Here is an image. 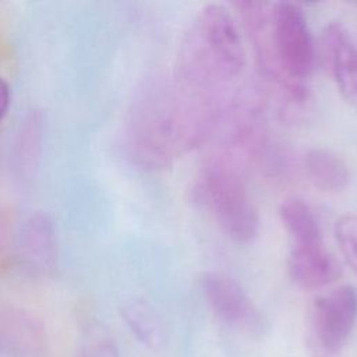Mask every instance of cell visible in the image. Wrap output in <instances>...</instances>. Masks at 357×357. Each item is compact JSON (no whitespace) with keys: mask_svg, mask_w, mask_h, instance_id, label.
<instances>
[{"mask_svg":"<svg viewBox=\"0 0 357 357\" xmlns=\"http://www.w3.org/2000/svg\"><path fill=\"white\" fill-rule=\"evenodd\" d=\"M245 64V47L234 17L222 4H208L184 33L172 82L195 107L219 120Z\"/></svg>","mask_w":357,"mask_h":357,"instance_id":"obj_1","label":"cell"},{"mask_svg":"<svg viewBox=\"0 0 357 357\" xmlns=\"http://www.w3.org/2000/svg\"><path fill=\"white\" fill-rule=\"evenodd\" d=\"M211 128L173 82L151 78L137 89L130 105L126 148L139 166L160 169L201 142Z\"/></svg>","mask_w":357,"mask_h":357,"instance_id":"obj_2","label":"cell"},{"mask_svg":"<svg viewBox=\"0 0 357 357\" xmlns=\"http://www.w3.org/2000/svg\"><path fill=\"white\" fill-rule=\"evenodd\" d=\"M280 220L289 234V276L304 290L332 284L342 275L336 258L328 250L314 209L301 198H286L279 208Z\"/></svg>","mask_w":357,"mask_h":357,"instance_id":"obj_3","label":"cell"},{"mask_svg":"<svg viewBox=\"0 0 357 357\" xmlns=\"http://www.w3.org/2000/svg\"><path fill=\"white\" fill-rule=\"evenodd\" d=\"M195 204L236 243H250L259 231L258 211L238 172L226 160H211L191 190Z\"/></svg>","mask_w":357,"mask_h":357,"instance_id":"obj_4","label":"cell"},{"mask_svg":"<svg viewBox=\"0 0 357 357\" xmlns=\"http://www.w3.org/2000/svg\"><path fill=\"white\" fill-rule=\"evenodd\" d=\"M357 322V290L343 284L311 305L305 344L311 357H339Z\"/></svg>","mask_w":357,"mask_h":357,"instance_id":"obj_5","label":"cell"},{"mask_svg":"<svg viewBox=\"0 0 357 357\" xmlns=\"http://www.w3.org/2000/svg\"><path fill=\"white\" fill-rule=\"evenodd\" d=\"M271 31L278 61L284 74L300 84L315 66V47L303 8L291 1L271 7Z\"/></svg>","mask_w":357,"mask_h":357,"instance_id":"obj_6","label":"cell"},{"mask_svg":"<svg viewBox=\"0 0 357 357\" xmlns=\"http://www.w3.org/2000/svg\"><path fill=\"white\" fill-rule=\"evenodd\" d=\"M201 289L215 315L225 324L252 336L268 331V321L245 290L222 272H205Z\"/></svg>","mask_w":357,"mask_h":357,"instance_id":"obj_7","label":"cell"},{"mask_svg":"<svg viewBox=\"0 0 357 357\" xmlns=\"http://www.w3.org/2000/svg\"><path fill=\"white\" fill-rule=\"evenodd\" d=\"M322 38L337 91L349 105L357 107V40L340 22L328 24Z\"/></svg>","mask_w":357,"mask_h":357,"instance_id":"obj_8","label":"cell"},{"mask_svg":"<svg viewBox=\"0 0 357 357\" xmlns=\"http://www.w3.org/2000/svg\"><path fill=\"white\" fill-rule=\"evenodd\" d=\"M20 252L32 268L49 271L57 259V236L52 219L46 213H33L22 225Z\"/></svg>","mask_w":357,"mask_h":357,"instance_id":"obj_9","label":"cell"},{"mask_svg":"<svg viewBox=\"0 0 357 357\" xmlns=\"http://www.w3.org/2000/svg\"><path fill=\"white\" fill-rule=\"evenodd\" d=\"M303 165L308 180L322 191L337 192L349 184L350 173L346 162L331 149L312 148L307 151Z\"/></svg>","mask_w":357,"mask_h":357,"instance_id":"obj_10","label":"cell"},{"mask_svg":"<svg viewBox=\"0 0 357 357\" xmlns=\"http://www.w3.org/2000/svg\"><path fill=\"white\" fill-rule=\"evenodd\" d=\"M124 318L137 339L152 350H160L167 342L166 331L156 314L144 303H132L124 308Z\"/></svg>","mask_w":357,"mask_h":357,"instance_id":"obj_11","label":"cell"},{"mask_svg":"<svg viewBox=\"0 0 357 357\" xmlns=\"http://www.w3.org/2000/svg\"><path fill=\"white\" fill-rule=\"evenodd\" d=\"M335 238L346 264L357 275V215L347 213L336 220Z\"/></svg>","mask_w":357,"mask_h":357,"instance_id":"obj_12","label":"cell"},{"mask_svg":"<svg viewBox=\"0 0 357 357\" xmlns=\"http://www.w3.org/2000/svg\"><path fill=\"white\" fill-rule=\"evenodd\" d=\"M81 357H120L114 340L102 329L91 331L81 346Z\"/></svg>","mask_w":357,"mask_h":357,"instance_id":"obj_13","label":"cell"},{"mask_svg":"<svg viewBox=\"0 0 357 357\" xmlns=\"http://www.w3.org/2000/svg\"><path fill=\"white\" fill-rule=\"evenodd\" d=\"M10 102H11L10 85L3 77H0V123L4 119V116L7 114V110L10 107Z\"/></svg>","mask_w":357,"mask_h":357,"instance_id":"obj_14","label":"cell"}]
</instances>
